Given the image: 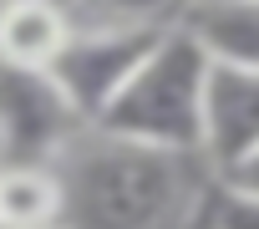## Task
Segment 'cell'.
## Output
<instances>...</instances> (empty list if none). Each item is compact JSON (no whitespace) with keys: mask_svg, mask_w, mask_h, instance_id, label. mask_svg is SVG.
Returning <instances> with one entry per match:
<instances>
[{"mask_svg":"<svg viewBox=\"0 0 259 229\" xmlns=\"http://www.w3.org/2000/svg\"><path fill=\"white\" fill-rule=\"evenodd\" d=\"M71 6L56 0H11L0 6V66L11 71H51L71 46Z\"/></svg>","mask_w":259,"mask_h":229,"instance_id":"8992f818","label":"cell"},{"mask_svg":"<svg viewBox=\"0 0 259 229\" xmlns=\"http://www.w3.org/2000/svg\"><path fill=\"white\" fill-rule=\"evenodd\" d=\"M213 183H219V188H229V194H239V199H259V148H254V153H244L234 168H224Z\"/></svg>","mask_w":259,"mask_h":229,"instance_id":"8fae6325","label":"cell"},{"mask_svg":"<svg viewBox=\"0 0 259 229\" xmlns=\"http://www.w3.org/2000/svg\"><path fill=\"white\" fill-rule=\"evenodd\" d=\"M208 51L173 26L158 51L138 66V77L117 92V102L92 123L107 138L143 143L183 158H203V92H208Z\"/></svg>","mask_w":259,"mask_h":229,"instance_id":"7a4b0ae2","label":"cell"},{"mask_svg":"<svg viewBox=\"0 0 259 229\" xmlns=\"http://www.w3.org/2000/svg\"><path fill=\"white\" fill-rule=\"evenodd\" d=\"M193 163L208 168L203 158L122 143L87 128L56 158V173L66 188L61 229H168L173 219H183V209L203 188L188 173Z\"/></svg>","mask_w":259,"mask_h":229,"instance_id":"6da1fadb","label":"cell"},{"mask_svg":"<svg viewBox=\"0 0 259 229\" xmlns=\"http://www.w3.org/2000/svg\"><path fill=\"white\" fill-rule=\"evenodd\" d=\"M173 26H76L61 61L46 71L56 92L71 102V112L92 128L117 102V92L138 77V66L158 51V41Z\"/></svg>","mask_w":259,"mask_h":229,"instance_id":"3957f363","label":"cell"},{"mask_svg":"<svg viewBox=\"0 0 259 229\" xmlns=\"http://www.w3.org/2000/svg\"><path fill=\"white\" fill-rule=\"evenodd\" d=\"M66 188L51 163H0V229H61Z\"/></svg>","mask_w":259,"mask_h":229,"instance_id":"ba28073f","label":"cell"},{"mask_svg":"<svg viewBox=\"0 0 259 229\" xmlns=\"http://www.w3.org/2000/svg\"><path fill=\"white\" fill-rule=\"evenodd\" d=\"M0 6H11V0H0ZM56 6H71V0H56Z\"/></svg>","mask_w":259,"mask_h":229,"instance_id":"7c38bea8","label":"cell"},{"mask_svg":"<svg viewBox=\"0 0 259 229\" xmlns=\"http://www.w3.org/2000/svg\"><path fill=\"white\" fill-rule=\"evenodd\" d=\"M178 26L208 51L213 66L259 71V0H188Z\"/></svg>","mask_w":259,"mask_h":229,"instance_id":"52a82bcc","label":"cell"},{"mask_svg":"<svg viewBox=\"0 0 259 229\" xmlns=\"http://www.w3.org/2000/svg\"><path fill=\"white\" fill-rule=\"evenodd\" d=\"M259 148V71L213 66L203 92V163L219 178Z\"/></svg>","mask_w":259,"mask_h":229,"instance_id":"5b68a950","label":"cell"},{"mask_svg":"<svg viewBox=\"0 0 259 229\" xmlns=\"http://www.w3.org/2000/svg\"><path fill=\"white\" fill-rule=\"evenodd\" d=\"M208 229H259V199H239V194H229V188L213 183Z\"/></svg>","mask_w":259,"mask_h":229,"instance_id":"30bf717a","label":"cell"},{"mask_svg":"<svg viewBox=\"0 0 259 229\" xmlns=\"http://www.w3.org/2000/svg\"><path fill=\"white\" fill-rule=\"evenodd\" d=\"M87 133L46 71L0 66V163H51Z\"/></svg>","mask_w":259,"mask_h":229,"instance_id":"277c9868","label":"cell"},{"mask_svg":"<svg viewBox=\"0 0 259 229\" xmlns=\"http://www.w3.org/2000/svg\"><path fill=\"white\" fill-rule=\"evenodd\" d=\"M188 0H71L76 26H178Z\"/></svg>","mask_w":259,"mask_h":229,"instance_id":"9c48e42d","label":"cell"}]
</instances>
